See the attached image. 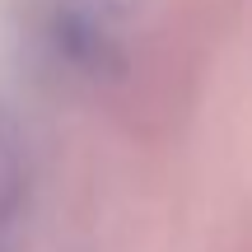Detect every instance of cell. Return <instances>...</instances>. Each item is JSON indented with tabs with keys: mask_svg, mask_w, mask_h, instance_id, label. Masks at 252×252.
<instances>
[{
	"mask_svg": "<svg viewBox=\"0 0 252 252\" xmlns=\"http://www.w3.org/2000/svg\"><path fill=\"white\" fill-rule=\"evenodd\" d=\"M28 238V159L19 131L0 112V252H19Z\"/></svg>",
	"mask_w": 252,
	"mask_h": 252,
	"instance_id": "6da1fadb",
	"label": "cell"
}]
</instances>
